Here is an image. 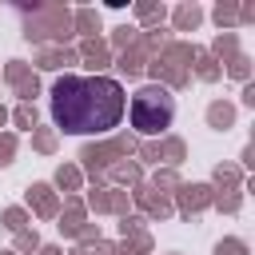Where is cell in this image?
I'll return each instance as SVG.
<instances>
[{
  "label": "cell",
  "instance_id": "obj_19",
  "mask_svg": "<svg viewBox=\"0 0 255 255\" xmlns=\"http://www.w3.org/2000/svg\"><path fill=\"white\" fill-rule=\"evenodd\" d=\"M207 52L215 56V64H219V60H227V64H231V60L239 56V36H235V32H223V36H215V44H211Z\"/></svg>",
  "mask_w": 255,
  "mask_h": 255
},
{
  "label": "cell",
  "instance_id": "obj_7",
  "mask_svg": "<svg viewBox=\"0 0 255 255\" xmlns=\"http://www.w3.org/2000/svg\"><path fill=\"white\" fill-rule=\"evenodd\" d=\"M211 199H215L211 183H179L171 207H179V215H199L203 207H211Z\"/></svg>",
  "mask_w": 255,
  "mask_h": 255
},
{
  "label": "cell",
  "instance_id": "obj_43",
  "mask_svg": "<svg viewBox=\"0 0 255 255\" xmlns=\"http://www.w3.org/2000/svg\"><path fill=\"white\" fill-rule=\"evenodd\" d=\"M0 255H16V251H0Z\"/></svg>",
  "mask_w": 255,
  "mask_h": 255
},
{
  "label": "cell",
  "instance_id": "obj_13",
  "mask_svg": "<svg viewBox=\"0 0 255 255\" xmlns=\"http://www.w3.org/2000/svg\"><path fill=\"white\" fill-rule=\"evenodd\" d=\"M72 64H80V56H76L72 48L44 44V48L36 52V68H44V72H60V68H72Z\"/></svg>",
  "mask_w": 255,
  "mask_h": 255
},
{
  "label": "cell",
  "instance_id": "obj_4",
  "mask_svg": "<svg viewBox=\"0 0 255 255\" xmlns=\"http://www.w3.org/2000/svg\"><path fill=\"white\" fill-rule=\"evenodd\" d=\"M191 60H195V48H191V44L167 40V44L159 48V56L147 60V68H151V76H155L159 88H187V80H191L187 64H191Z\"/></svg>",
  "mask_w": 255,
  "mask_h": 255
},
{
  "label": "cell",
  "instance_id": "obj_18",
  "mask_svg": "<svg viewBox=\"0 0 255 255\" xmlns=\"http://www.w3.org/2000/svg\"><path fill=\"white\" fill-rule=\"evenodd\" d=\"M151 251V235L147 231H131L116 243V255H147Z\"/></svg>",
  "mask_w": 255,
  "mask_h": 255
},
{
  "label": "cell",
  "instance_id": "obj_9",
  "mask_svg": "<svg viewBox=\"0 0 255 255\" xmlns=\"http://www.w3.org/2000/svg\"><path fill=\"white\" fill-rule=\"evenodd\" d=\"M131 199L139 203V211H143L147 219H167V215L175 211L167 195H159V191H151V187H143V183H139V187L131 191Z\"/></svg>",
  "mask_w": 255,
  "mask_h": 255
},
{
  "label": "cell",
  "instance_id": "obj_39",
  "mask_svg": "<svg viewBox=\"0 0 255 255\" xmlns=\"http://www.w3.org/2000/svg\"><path fill=\"white\" fill-rule=\"evenodd\" d=\"M239 20L251 24V20H255V4H243V8H239Z\"/></svg>",
  "mask_w": 255,
  "mask_h": 255
},
{
  "label": "cell",
  "instance_id": "obj_6",
  "mask_svg": "<svg viewBox=\"0 0 255 255\" xmlns=\"http://www.w3.org/2000/svg\"><path fill=\"white\" fill-rule=\"evenodd\" d=\"M4 80L16 88L20 104H32V100L40 96V80H36L32 64H24V60H8V64H4Z\"/></svg>",
  "mask_w": 255,
  "mask_h": 255
},
{
  "label": "cell",
  "instance_id": "obj_42",
  "mask_svg": "<svg viewBox=\"0 0 255 255\" xmlns=\"http://www.w3.org/2000/svg\"><path fill=\"white\" fill-rule=\"evenodd\" d=\"M4 124H8V108H0V128H4Z\"/></svg>",
  "mask_w": 255,
  "mask_h": 255
},
{
  "label": "cell",
  "instance_id": "obj_26",
  "mask_svg": "<svg viewBox=\"0 0 255 255\" xmlns=\"http://www.w3.org/2000/svg\"><path fill=\"white\" fill-rule=\"evenodd\" d=\"M12 124H16L20 131H36V104H20V108L12 112Z\"/></svg>",
  "mask_w": 255,
  "mask_h": 255
},
{
  "label": "cell",
  "instance_id": "obj_5",
  "mask_svg": "<svg viewBox=\"0 0 255 255\" xmlns=\"http://www.w3.org/2000/svg\"><path fill=\"white\" fill-rule=\"evenodd\" d=\"M135 147H139V143H135V135H116V139H108V143H88V147L80 151V159H84V167H80V171H88V175H104L112 163L128 159Z\"/></svg>",
  "mask_w": 255,
  "mask_h": 255
},
{
  "label": "cell",
  "instance_id": "obj_40",
  "mask_svg": "<svg viewBox=\"0 0 255 255\" xmlns=\"http://www.w3.org/2000/svg\"><path fill=\"white\" fill-rule=\"evenodd\" d=\"M243 104H251V108H255V84H251V80L243 84Z\"/></svg>",
  "mask_w": 255,
  "mask_h": 255
},
{
  "label": "cell",
  "instance_id": "obj_29",
  "mask_svg": "<svg viewBox=\"0 0 255 255\" xmlns=\"http://www.w3.org/2000/svg\"><path fill=\"white\" fill-rule=\"evenodd\" d=\"M40 247H44V243H40L36 231H16V247H12L16 255H32V251H40Z\"/></svg>",
  "mask_w": 255,
  "mask_h": 255
},
{
  "label": "cell",
  "instance_id": "obj_35",
  "mask_svg": "<svg viewBox=\"0 0 255 255\" xmlns=\"http://www.w3.org/2000/svg\"><path fill=\"white\" fill-rule=\"evenodd\" d=\"M227 72H231L235 80H251V60H247V56L239 52V56H235V60L227 64Z\"/></svg>",
  "mask_w": 255,
  "mask_h": 255
},
{
  "label": "cell",
  "instance_id": "obj_33",
  "mask_svg": "<svg viewBox=\"0 0 255 255\" xmlns=\"http://www.w3.org/2000/svg\"><path fill=\"white\" fill-rule=\"evenodd\" d=\"M167 187H179V175H175V171H155V179H151V191L167 195Z\"/></svg>",
  "mask_w": 255,
  "mask_h": 255
},
{
  "label": "cell",
  "instance_id": "obj_16",
  "mask_svg": "<svg viewBox=\"0 0 255 255\" xmlns=\"http://www.w3.org/2000/svg\"><path fill=\"white\" fill-rule=\"evenodd\" d=\"M235 124V104H227V100H215L211 108H207V128H215V131H227Z\"/></svg>",
  "mask_w": 255,
  "mask_h": 255
},
{
  "label": "cell",
  "instance_id": "obj_32",
  "mask_svg": "<svg viewBox=\"0 0 255 255\" xmlns=\"http://www.w3.org/2000/svg\"><path fill=\"white\" fill-rule=\"evenodd\" d=\"M235 20H239V8L235 4H215V24L219 28H231Z\"/></svg>",
  "mask_w": 255,
  "mask_h": 255
},
{
  "label": "cell",
  "instance_id": "obj_38",
  "mask_svg": "<svg viewBox=\"0 0 255 255\" xmlns=\"http://www.w3.org/2000/svg\"><path fill=\"white\" fill-rule=\"evenodd\" d=\"M76 239H80V243H96V239H100V227H96V223H84Z\"/></svg>",
  "mask_w": 255,
  "mask_h": 255
},
{
  "label": "cell",
  "instance_id": "obj_27",
  "mask_svg": "<svg viewBox=\"0 0 255 255\" xmlns=\"http://www.w3.org/2000/svg\"><path fill=\"white\" fill-rule=\"evenodd\" d=\"M32 147L44 151V155H52L56 151V128H36L32 131Z\"/></svg>",
  "mask_w": 255,
  "mask_h": 255
},
{
  "label": "cell",
  "instance_id": "obj_24",
  "mask_svg": "<svg viewBox=\"0 0 255 255\" xmlns=\"http://www.w3.org/2000/svg\"><path fill=\"white\" fill-rule=\"evenodd\" d=\"M171 20H175V28H179V32H191V28L203 20V8H199V4H179Z\"/></svg>",
  "mask_w": 255,
  "mask_h": 255
},
{
  "label": "cell",
  "instance_id": "obj_34",
  "mask_svg": "<svg viewBox=\"0 0 255 255\" xmlns=\"http://www.w3.org/2000/svg\"><path fill=\"white\" fill-rule=\"evenodd\" d=\"M215 255H251L243 239H219L215 243Z\"/></svg>",
  "mask_w": 255,
  "mask_h": 255
},
{
  "label": "cell",
  "instance_id": "obj_20",
  "mask_svg": "<svg viewBox=\"0 0 255 255\" xmlns=\"http://www.w3.org/2000/svg\"><path fill=\"white\" fill-rule=\"evenodd\" d=\"M104 175H112V179H120V183H131V187H139V183H143V171H139V163H131V159L112 163Z\"/></svg>",
  "mask_w": 255,
  "mask_h": 255
},
{
  "label": "cell",
  "instance_id": "obj_28",
  "mask_svg": "<svg viewBox=\"0 0 255 255\" xmlns=\"http://www.w3.org/2000/svg\"><path fill=\"white\" fill-rule=\"evenodd\" d=\"M0 223H4L8 231H28V211H24V207H4Z\"/></svg>",
  "mask_w": 255,
  "mask_h": 255
},
{
  "label": "cell",
  "instance_id": "obj_10",
  "mask_svg": "<svg viewBox=\"0 0 255 255\" xmlns=\"http://www.w3.org/2000/svg\"><path fill=\"white\" fill-rule=\"evenodd\" d=\"M56 219H60L56 227H60L68 239H76V235H80V227L88 223V207H84V199H80V195H68V199H64V211H60Z\"/></svg>",
  "mask_w": 255,
  "mask_h": 255
},
{
  "label": "cell",
  "instance_id": "obj_15",
  "mask_svg": "<svg viewBox=\"0 0 255 255\" xmlns=\"http://www.w3.org/2000/svg\"><path fill=\"white\" fill-rule=\"evenodd\" d=\"M72 32H80L84 40H96V32H100V12H96V8L72 12Z\"/></svg>",
  "mask_w": 255,
  "mask_h": 255
},
{
  "label": "cell",
  "instance_id": "obj_30",
  "mask_svg": "<svg viewBox=\"0 0 255 255\" xmlns=\"http://www.w3.org/2000/svg\"><path fill=\"white\" fill-rule=\"evenodd\" d=\"M135 36H139V32H135V28H128V24H120V28H116V36H112V44H108V48H116V52H124V48H131V44H135Z\"/></svg>",
  "mask_w": 255,
  "mask_h": 255
},
{
  "label": "cell",
  "instance_id": "obj_36",
  "mask_svg": "<svg viewBox=\"0 0 255 255\" xmlns=\"http://www.w3.org/2000/svg\"><path fill=\"white\" fill-rule=\"evenodd\" d=\"M12 155H16V135H12V131H4V135H0V167H8V163H12Z\"/></svg>",
  "mask_w": 255,
  "mask_h": 255
},
{
  "label": "cell",
  "instance_id": "obj_11",
  "mask_svg": "<svg viewBox=\"0 0 255 255\" xmlns=\"http://www.w3.org/2000/svg\"><path fill=\"white\" fill-rule=\"evenodd\" d=\"M28 207H32L40 219H56V215H60V199H56L52 183H32V187H28Z\"/></svg>",
  "mask_w": 255,
  "mask_h": 255
},
{
  "label": "cell",
  "instance_id": "obj_31",
  "mask_svg": "<svg viewBox=\"0 0 255 255\" xmlns=\"http://www.w3.org/2000/svg\"><path fill=\"white\" fill-rule=\"evenodd\" d=\"M211 203H215L219 211H239V207H243V187H239V191H227V195L219 191V195H215Z\"/></svg>",
  "mask_w": 255,
  "mask_h": 255
},
{
  "label": "cell",
  "instance_id": "obj_2",
  "mask_svg": "<svg viewBox=\"0 0 255 255\" xmlns=\"http://www.w3.org/2000/svg\"><path fill=\"white\" fill-rule=\"evenodd\" d=\"M175 120V100L167 88L159 84H147L131 96V128L139 135H163Z\"/></svg>",
  "mask_w": 255,
  "mask_h": 255
},
{
  "label": "cell",
  "instance_id": "obj_25",
  "mask_svg": "<svg viewBox=\"0 0 255 255\" xmlns=\"http://www.w3.org/2000/svg\"><path fill=\"white\" fill-rule=\"evenodd\" d=\"M215 183H219L223 191H239V187H243V171H239L235 163H219V167H215Z\"/></svg>",
  "mask_w": 255,
  "mask_h": 255
},
{
  "label": "cell",
  "instance_id": "obj_8",
  "mask_svg": "<svg viewBox=\"0 0 255 255\" xmlns=\"http://www.w3.org/2000/svg\"><path fill=\"white\" fill-rule=\"evenodd\" d=\"M84 207H92L100 215H128V191H120V187H96L84 199Z\"/></svg>",
  "mask_w": 255,
  "mask_h": 255
},
{
  "label": "cell",
  "instance_id": "obj_3",
  "mask_svg": "<svg viewBox=\"0 0 255 255\" xmlns=\"http://www.w3.org/2000/svg\"><path fill=\"white\" fill-rule=\"evenodd\" d=\"M20 16H24V36L28 40H56V48H64V40L68 36H76L72 32V12L64 8V4H24L20 8Z\"/></svg>",
  "mask_w": 255,
  "mask_h": 255
},
{
  "label": "cell",
  "instance_id": "obj_22",
  "mask_svg": "<svg viewBox=\"0 0 255 255\" xmlns=\"http://www.w3.org/2000/svg\"><path fill=\"white\" fill-rule=\"evenodd\" d=\"M135 16H139V24H143V28H151V32H155V28L163 24L167 8H163V4H147V0H139V4H135Z\"/></svg>",
  "mask_w": 255,
  "mask_h": 255
},
{
  "label": "cell",
  "instance_id": "obj_12",
  "mask_svg": "<svg viewBox=\"0 0 255 255\" xmlns=\"http://www.w3.org/2000/svg\"><path fill=\"white\" fill-rule=\"evenodd\" d=\"M76 56H80V64H84V68H92L96 76H100V72L112 64V48H108L100 36H96V40H84V44L76 48Z\"/></svg>",
  "mask_w": 255,
  "mask_h": 255
},
{
  "label": "cell",
  "instance_id": "obj_21",
  "mask_svg": "<svg viewBox=\"0 0 255 255\" xmlns=\"http://www.w3.org/2000/svg\"><path fill=\"white\" fill-rule=\"evenodd\" d=\"M80 183H84V171H80L76 163H60V167H56V187H60V191L76 195V191H80Z\"/></svg>",
  "mask_w": 255,
  "mask_h": 255
},
{
  "label": "cell",
  "instance_id": "obj_41",
  "mask_svg": "<svg viewBox=\"0 0 255 255\" xmlns=\"http://www.w3.org/2000/svg\"><path fill=\"white\" fill-rule=\"evenodd\" d=\"M40 255H64V251H60V247H52V243H48V247H40Z\"/></svg>",
  "mask_w": 255,
  "mask_h": 255
},
{
  "label": "cell",
  "instance_id": "obj_23",
  "mask_svg": "<svg viewBox=\"0 0 255 255\" xmlns=\"http://www.w3.org/2000/svg\"><path fill=\"white\" fill-rule=\"evenodd\" d=\"M155 151H159V159H167V163H183L187 143H183L179 135H167V139H159V143H155Z\"/></svg>",
  "mask_w": 255,
  "mask_h": 255
},
{
  "label": "cell",
  "instance_id": "obj_1",
  "mask_svg": "<svg viewBox=\"0 0 255 255\" xmlns=\"http://www.w3.org/2000/svg\"><path fill=\"white\" fill-rule=\"evenodd\" d=\"M124 116V88L112 76H60L52 84V120L60 131H108Z\"/></svg>",
  "mask_w": 255,
  "mask_h": 255
},
{
  "label": "cell",
  "instance_id": "obj_37",
  "mask_svg": "<svg viewBox=\"0 0 255 255\" xmlns=\"http://www.w3.org/2000/svg\"><path fill=\"white\" fill-rule=\"evenodd\" d=\"M131 231H143V215H120V235H131Z\"/></svg>",
  "mask_w": 255,
  "mask_h": 255
},
{
  "label": "cell",
  "instance_id": "obj_17",
  "mask_svg": "<svg viewBox=\"0 0 255 255\" xmlns=\"http://www.w3.org/2000/svg\"><path fill=\"white\" fill-rule=\"evenodd\" d=\"M195 76H199L203 84H215V80L223 76V68L215 64V56H211L207 48H195Z\"/></svg>",
  "mask_w": 255,
  "mask_h": 255
},
{
  "label": "cell",
  "instance_id": "obj_14",
  "mask_svg": "<svg viewBox=\"0 0 255 255\" xmlns=\"http://www.w3.org/2000/svg\"><path fill=\"white\" fill-rule=\"evenodd\" d=\"M147 56H151V52H147V44H143V32H139V36H135V44L120 52V72H128V76H139V72L147 68Z\"/></svg>",
  "mask_w": 255,
  "mask_h": 255
}]
</instances>
